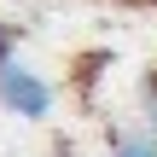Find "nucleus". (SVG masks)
Listing matches in <instances>:
<instances>
[{"label": "nucleus", "instance_id": "f257e3e1", "mask_svg": "<svg viewBox=\"0 0 157 157\" xmlns=\"http://www.w3.org/2000/svg\"><path fill=\"white\" fill-rule=\"evenodd\" d=\"M0 105L17 111V117H47L52 111V87L23 64H0Z\"/></svg>", "mask_w": 157, "mask_h": 157}, {"label": "nucleus", "instance_id": "f03ea898", "mask_svg": "<svg viewBox=\"0 0 157 157\" xmlns=\"http://www.w3.org/2000/svg\"><path fill=\"white\" fill-rule=\"evenodd\" d=\"M117 157H157V140H134V146H122Z\"/></svg>", "mask_w": 157, "mask_h": 157}, {"label": "nucleus", "instance_id": "7ed1b4c3", "mask_svg": "<svg viewBox=\"0 0 157 157\" xmlns=\"http://www.w3.org/2000/svg\"><path fill=\"white\" fill-rule=\"evenodd\" d=\"M0 64H12V29L0 23Z\"/></svg>", "mask_w": 157, "mask_h": 157}, {"label": "nucleus", "instance_id": "20e7f679", "mask_svg": "<svg viewBox=\"0 0 157 157\" xmlns=\"http://www.w3.org/2000/svg\"><path fill=\"white\" fill-rule=\"evenodd\" d=\"M151 93H157V87H151Z\"/></svg>", "mask_w": 157, "mask_h": 157}]
</instances>
